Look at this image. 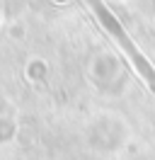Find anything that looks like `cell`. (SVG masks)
<instances>
[{
    "label": "cell",
    "instance_id": "1",
    "mask_svg": "<svg viewBox=\"0 0 155 160\" xmlns=\"http://www.w3.org/2000/svg\"><path fill=\"white\" fill-rule=\"evenodd\" d=\"M85 5H87V8H92L97 22L102 24V29H107V34H112V37H114V41L121 46V51L128 56V61L133 63V68L138 70V75L145 80V85H148L150 90H155V68L150 66V61H148L141 51L136 49L133 41L128 39V34L124 32L121 22L114 17V12L109 10L102 0H85Z\"/></svg>",
    "mask_w": 155,
    "mask_h": 160
}]
</instances>
